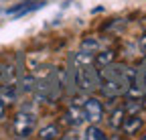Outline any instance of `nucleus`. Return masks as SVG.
Returning a JSON list of instances; mask_svg holds the SVG:
<instances>
[{
    "label": "nucleus",
    "mask_w": 146,
    "mask_h": 140,
    "mask_svg": "<svg viewBox=\"0 0 146 140\" xmlns=\"http://www.w3.org/2000/svg\"><path fill=\"white\" fill-rule=\"evenodd\" d=\"M77 87H79V92L81 94H91V92H96L100 83H102V77L98 73V69L96 65H91V63H79V69H77Z\"/></svg>",
    "instance_id": "obj_1"
},
{
    "label": "nucleus",
    "mask_w": 146,
    "mask_h": 140,
    "mask_svg": "<svg viewBox=\"0 0 146 140\" xmlns=\"http://www.w3.org/2000/svg\"><path fill=\"white\" fill-rule=\"evenodd\" d=\"M35 126H36V118H35L33 114L18 112V114L14 116V122H12L14 136H18V138H29V136L35 132Z\"/></svg>",
    "instance_id": "obj_2"
},
{
    "label": "nucleus",
    "mask_w": 146,
    "mask_h": 140,
    "mask_svg": "<svg viewBox=\"0 0 146 140\" xmlns=\"http://www.w3.org/2000/svg\"><path fill=\"white\" fill-rule=\"evenodd\" d=\"M83 112H85V118L91 124H100L104 120V104L96 98H87L85 104H83Z\"/></svg>",
    "instance_id": "obj_3"
},
{
    "label": "nucleus",
    "mask_w": 146,
    "mask_h": 140,
    "mask_svg": "<svg viewBox=\"0 0 146 140\" xmlns=\"http://www.w3.org/2000/svg\"><path fill=\"white\" fill-rule=\"evenodd\" d=\"M87 118H85V112H83V106H75V104H71V108L65 112V122L71 126H79L83 124Z\"/></svg>",
    "instance_id": "obj_4"
},
{
    "label": "nucleus",
    "mask_w": 146,
    "mask_h": 140,
    "mask_svg": "<svg viewBox=\"0 0 146 140\" xmlns=\"http://www.w3.org/2000/svg\"><path fill=\"white\" fill-rule=\"evenodd\" d=\"M140 128H142V120L138 118V114H130L128 118H124V122H122V130L126 134H136Z\"/></svg>",
    "instance_id": "obj_5"
},
{
    "label": "nucleus",
    "mask_w": 146,
    "mask_h": 140,
    "mask_svg": "<svg viewBox=\"0 0 146 140\" xmlns=\"http://www.w3.org/2000/svg\"><path fill=\"white\" fill-rule=\"evenodd\" d=\"M59 134H61V130H59L57 124H49V126L41 128L36 136H39L41 140H55V138H59Z\"/></svg>",
    "instance_id": "obj_6"
},
{
    "label": "nucleus",
    "mask_w": 146,
    "mask_h": 140,
    "mask_svg": "<svg viewBox=\"0 0 146 140\" xmlns=\"http://www.w3.org/2000/svg\"><path fill=\"white\" fill-rule=\"evenodd\" d=\"M83 138H85V140H106V134L102 132V128H100L98 124H91V126L85 128Z\"/></svg>",
    "instance_id": "obj_7"
},
{
    "label": "nucleus",
    "mask_w": 146,
    "mask_h": 140,
    "mask_svg": "<svg viewBox=\"0 0 146 140\" xmlns=\"http://www.w3.org/2000/svg\"><path fill=\"white\" fill-rule=\"evenodd\" d=\"M94 63H96V67H106L110 63H114V53L112 51H102V53H98L94 57Z\"/></svg>",
    "instance_id": "obj_8"
},
{
    "label": "nucleus",
    "mask_w": 146,
    "mask_h": 140,
    "mask_svg": "<svg viewBox=\"0 0 146 140\" xmlns=\"http://www.w3.org/2000/svg\"><path fill=\"white\" fill-rule=\"evenodd\" d=\"M35 87H36V79L35 77H21V81H18V90H21V94H31L35 92Z\"/></svg>",
    "instance_id": "obj_9"
},
{
    "label": "nucleus",
    "mask_w": 146,
    "mask_h": 140,
    "mask_svg": "<svg viewBox=\"0 0 146 140\" xmlns=\"http://www.w3.org/2000/svg\"><path fill=\"white\" fill-rule=\"evenodd\" d=\"M124 116H126L124 108H116V110H114L112 114H110V126H112V128H122Z\"/></svg>",
    "instance_id": "obj_10"
},
{
    "label": "nucleus",
    "mask_w": 146,
    "mask_h": 140,
    "mask_svg": "<svg viewBox=\"0 0 146 140\" xmlns=\"http://www.w3.org/2000/svg\"><path fill=\"white\" fill-rule=\"evenodd\" d=\"M142 110V100H136V98H128L126 104H124V112L126 114H138Z\"/></svg>",
    "instance_id": "obj_11"
},
{
    "label": "nucleus",
    "mask_w": 146,
    "mask_h": 140,
    "mask_svg": "<svg viewBox=\"0 0 146 140\" xmlns=\"http://www.w3.org/2000/svg\"><path fill=\"white\" fill-rule=\"evenodd\" d=\"M6 81H14V69L10 65H2L0 63V85Z\"/></svg>",
    "instance_id": "obj_12"
},
{
    "label": "nucleus",
    "mask_w": 146,
    "mask_h": 140,
    "mask_svg": "<svg viewBox=\"0 0 146 140\" xmlns=\"http://www.w3.org/2000/svg\"><path fill=\"white\" fill-rule=\"evenodd\" d=\"M134 77H136V83H138V87L146 90V65H144V67H140V71H138Z\"/></svg>",
    "instance_id": "obj_13"
},
{
    "label": "nucleus",
    "mask_w": 146,
    "mask_h": 140,
    "mask_svg": "<svg viewBox=\"0 0 146 140\" xmlns=\"http://www.w3.org/2000/svg\"><path fill=\"white\" fill-rule=\"evenodd\" d=\"M98 49H100V43H98L96 39H87V41H83V51L94 53V51H98Z\"/></svg>",
    "instance_id": "obj_14"
},
{
    "label": "nucleus",
    "mask_w": 146,
    "mask_h": 140,
    "mask_svg": "<svg viewBox=\"0 0 146 140\" xmlns=\"http://www.w3.org/2000/svg\"><path fill=\"white\" fill-rule=\"evenodd\" d=\"M4 114H6V102L2 100V96H0V120L4 118Z\"/></svg>",
    "instance_id": "obj_15"
},
{
    "label": "nucleus",
    "mask_w": 146,
    "mask_h": 140,
    "mask_svg": "<svg viewBox=\"0 0 146 140\" xmlns=\"http://www.w3.org/2000/svg\"><path fill=\"white\" fill-rule=\"evenodd\" d=\"M138 47H140V51H142V53L146 55V35H144V37H140V41H138Z\"/></svg>",
    "instance_id": "obj_16"
},
{
    "label": "nucleus",
    "mask_w": 146,
    "mask_h": 140,
    "mask_svg": "<svg viewBox=\"0 0 146 140\" xmlns=\"http://www.w3.org/2000/svg\"><path fill=\"white\" fill-rule=\"evenodd\" d=\"M144 140H146V134H144Z\"/></svg>",
    "instance_id": "obj_17"
}]
</instances>
